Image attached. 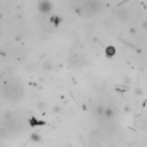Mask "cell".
<instances>
[{
	"label": "cell",
	"instance_id": "1",
	"mask_svg": "<svg viewBox=\"0 0 147 147\" xmlns=\"http://www.w3.org/2000/svg\"><path fill=\"white\" fill-rule=\"evenodd\" d=\"M38 9L43 14H48L52 11V4L49 1H47V0H42L38 4Z\"/></svg>",
	"mask_w": 147,
	"mask_h": 147
},
{
	"label": "cell",
	"instance_id": "2",
	"mask_svg": "<svg viewBox=\"0 0 147 147\" xmlns=\"http://www.w3.org/2000/svg\"><path fill=\"white\" fill-rule=\"evenodd\" d=\"M31 140H32V141L38 142V141H40V140H42V137H40L38 133H32V134H31Z\"/></svg>",
	"mask_w": 147,
	"mask_h": 147
},
{
	"label": "cell",
	"instance_id": "3",
	"mask_svg": "<svg viewBox=\"0 0 147 147\" xmlns=\"http://www.w3.org/2000/svg\"><path fill=\"white\" fill-rule=\"evenodd\" d=\"M0 16H1V15H0Z\"/></svg>",
	"mask_w": 147,
	"mask_h": 147
}]
</instances>
